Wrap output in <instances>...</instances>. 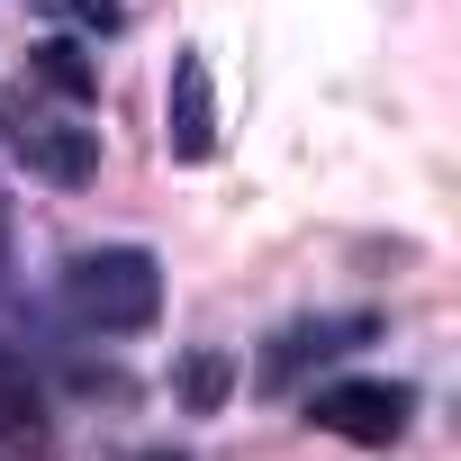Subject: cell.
I'll list each match as a JSON object with an SVG mask.
<instances>
[{"label": "cell", "mask_w": 461, "mask_h": 461, "mask_svg": "<svg viewBox=\"0 0 461 461\" xmlns=\"http://www.w3.org/2000/svg\"><path fill=\"white\" fill-rule=\"evenodd\" d=\"M64 317L91 335H136L163 317V263L145 245H91L64 263Z\"/></svg>", "instance_id": "obj_1"}, {"label": "cell", "mask_w": 461, "mask_h": 461, "mask_svg": "<svg viewBox=\"0 0 461 461\" xmlns=\"http://www.w3.org/2000/svg\"><path fill=\"white\" fill-rule=\"evenodd\" d=\"M0 136H10V154L37 181H55V190H91L100 181V127H82L73 109H37L28 91H10L0 100Z\"/></svg>", "instance_id": "obj_2"}, {"label": "cell", "mask_w": 461, "mask_h": 461, "mask_svg": "<svg viewBox=\"0 0 461 461\" xmlns=\"http://www.w3.org/2000/svg\"><path fill=\"white\" fill-rule=\"evenodd\" d=\"M407 416H416V389H398V380H326V389H308V425H326L344 443H371V452H389L407 434Z\"/></svg>", "instance_id": "obj_3"}, {"label": "cell", "mask_w": 461, "mask_h": 461, "mask_svg": "<svg viewBox=\"0 0 461 461\" xmlns=\"http://www.w3.org/2000/svg\"><path fill=\"white\" fill-rule=\"evenodd\" d=\"M163 145H172V163H208V154H217V91H208V55H199V46H181V55H172Z\"/></svg>", "instance_id": "obj_4"}, {"label": "cell", "mask_w": 461, "mask_h": 461, "mask_svg": "<svg viewBox=\"0 0 461 461\" xmlns=\"http://www.w3.org/2000/svg\"><path fill=\"white\" fill-rule=\"evenodd\" d=\"M362 335H371V317H299L290 335H272V353L254 362V380H263V389H290L308 362H335V353H353Z\"/></svg>", "instance_id": "obj_5"}, {"label": "cell", "mask_w": 461, "mask_h": 461, "mask_svg": "<svg viewBox=\"0 0 461 461\" xmlns=\"http://www.w3.org/2000/svg\"><path fill=\"white\" fill-rule=\"evenodd\" d=\"M0 461H55V425L19 353H0Z\"/></svg>", "instance_id": "obj_6"}, {"label": "cell", "mask_w": 461, "mask_h": 461, "mask_svg": "<svg viewBox=\"0 0 461 461\" xmlns=\"http://www.w3.org/2000/svg\"><path fill=\"white\" fill-rule=\"evenodd\" d=\"M28 82H46V91H64V100H91V91H100V64H91L73 37H46V46L28 55Z\"/></svg>", "instance_id": "obj_7"}, {"label": "cell", "mask_w": 461, "mask_h": 461, "mask_svg": "<svg viewBox=\"0 0 461 461\" xmlns=\"http://www.w3.org/2000/svg\"><path fill=\"white\" fill-rule=\"evenodd\" d=\"M55 19H82V28H118V0H37Z\"/></svg>", "instance_id": "obj_8"}, {"label": "cell", "mask_w": 461, "mask_h": 461, "mask_svg": "<svg viewBox=\"0 0 461 461\" xmlns=\"http://www.w3.org/2000/svg\"><path fill=\"white\" fill-rule=\"evenodd\" d=\"M118 461H190V452H163V443H154V452H118Z\"/></svg>", "instance_id": "obj_9"}, {"label": "cell", "mask_w": 461, "mask_h": 461, "mask_svg": "<svg viewBox=\"0 0 461 461\" xmlns=\"http://www.w3.org/2000/svg\"><path fill=\"white\" fill-rule=\"evenodd\" d=\"M0 272H10V199H0Z\"/></svg>", "instance_id": "obj_10"}]
</instances>
